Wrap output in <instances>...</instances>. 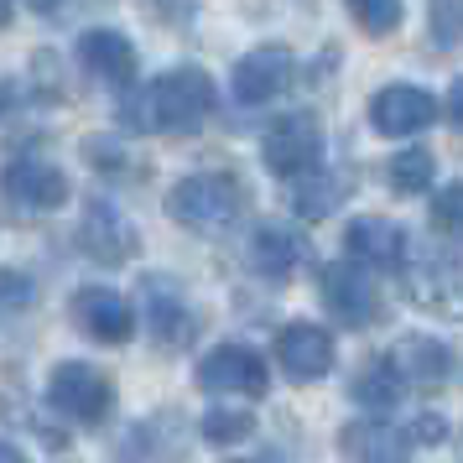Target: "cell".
Here are the masks:
<instances>
[{"label":"cell","instance_id":"ac0fdd59","mask_svg":"<svg viewBox=\"0 0 463 463\" xmlns=\"http://www.w3.org/2000/svg\"><path fill=\"white\" fill-rule=\"evenodd\" d=\"M338 448L349 463H406V438L391 432L385 421H349Z\"/></svg>","mask_w":463,"mask_h":463},{"label":"cell","instance_id":"9a60e30c","mask_svg":"<svg viewBox=\"0 0 463 463\" xmlns=\"http://www.w3.org/2000/svg\"><path fill=\"white\" fill-rule=\"evenodd\" d=\"M79 63H84L94 79H105V84H130V79H136V47H130L120 32L94 26V32L79 37Z\"/></svg>","mask_w":463,"mask_h":463},{"label":"cell","instance_id":"603a6c76","mask_svg":"<svg viewBox=\"0 0 463 463\" xmlns=\"http://www.w3.org/2000/svg\"><path fill=\"white\" fill-rule=\"evenodd\" d=\"M255 432V417L245 406H209L203 411V438L219 442V448H230V442H245Z\"/></svg>","mask_w":463,"mask_h":463},{"label":"cell","instance_id":"52a82bcc","mask_svg":"<svg viewBox=\"0 0 463 463\" xmlns=\"http://www.w3.org/2000/svg\"><path fill=\"white\" fill-rule=\"evenodd\" d=\"M292 52L287 47H255V52H245L240 63H234V99L240 105H271V99H281L287 94V84H292Z\"/></svg>","mask_w":463,"mask_h":463},{"label":"cell","instance_id":"30bf717a","mask_svg":"<svg viewBox=\"0 0 463 463\" xmlns=\"http://www.w3.org/2000/svg\"><path fill=\"white\" fill-rule=\"evenodd\" d=\"M73 323L99 344H126L136 334V307L115 287H84L73 292Z\"/></svg>","mask_w":463,"mask_h":463},{"label":"cell","instance_id":"e0dca14e","mask_svg":"<svg viewBox=\"0 0 463 463\" xmlns=\"http://www.w3.org/2000/svg\"><path fill=\"white\" fill-rule=\"evenodd\" d=\"M391 359H396V370H401L406 385H442V380L453 375L448 344H442V338H427V334L401 338L396 349H391Z\"/></svg>","mask_w":463,"mask_h":463},{"label":"cell","instance_id":"ffe728a7","mask_svg":"<svg viewBox=\"0 0 463 463\" xmlns=\"http://www.w3.org/2000/svg\"><path fill=\"white\" fill-rule=\"evenodd\" d=\"M146 313H151V334L162 338V344H177V338H188V307H183V297L177 287H167L162 276H146Z\"/></svg>","mask_w":463,"mask_h":463},{"label":"cell","instance_id":"3957f363","mask_svg":"<svg viewBox=\"0 0 463 463\" xmlns=\"http://www.w3.org/2000/svg\"><path fill=\"white\" fill-rule=\"evenodd\" d=\"M260 156H266V167L276 177H307V172L323 167V130H317L313 115H287V120H276L266 130V141H260Z\"/></svg>","mask_w":463,"mask_h":463},{"label":"cell","instance_id":"f1b7e54d","mask_svg":"<svg viewBox=\"0 0 463 463\" xmlns=\"http://www.w3.org/2000/svg\"><path fill=\"white\" fill-rule=\"evenodd\" d=\"M26 5H32V11H37V16H52V11H58V5H63V0H26Z\"/></svg>","mask_w":463,"mask_h":463},{"label":"cell","instance_id":"83f0119b","mask_svg":"<svg viewBox=\"0 0 463 463\" xmlns=\"http://www.w3.org/2000/svg\"><path fill=\"white\" fill-rule=\"evenodd\" d=\"M22 302H26V281L22 276H11V307H22Z\"/></svg>","mask_w":463,"mask_h":463},{"label":"cell","instance_id":"4fadbf2b","mask_svg":"<svg viewBox=\"0 0 463 463\" xmlns=\"http://www.w3.org/2000/svg\"><path fill=\"white\" fill-rule=\"evenodd\" d=\"M276 359L292 380H323L334 370V338L317 323H292V328L276 334Z\"/></svg>","mask_w":463,"mask_h":463},{"label":"cell","instance_id":"5bb4252c","mask_svg":"<svg viewBox=\"0 0 463 463\" xmlns=\"http://www.w3.org/2000/svg\"><path fill=\"white\" fill-rule=\"evenodd\" d=\"M307 260V240L292 230V224H260L250 234V266L266 281H292Z\"/></svg>","mask_w":463,"mask_h":463},{"label":"cell","instance_id":"d4e9b609","mask_svg":"<svg viewBox=\"0 0 463 463\" xmlns=\"http://www.w3.org/2000/svg\"><path fill=\"white\" fill-rule=\"evenodd\" d=\"M432 224H438L448 240H463V183H453V188H442L438 198H432Z\"/></svg>","mask_w":463,"mask_h":463},{"label":"cell","instance_id":"f546056e","mask_svg":"<svg viewBox=\"0 0 463 463\" xmlns=\"http://www.w3.org/2000/svg\"><path fill=\"white\" fill-rule=\"evenodd\" d=\"M0 463H26V458H22V448H11V442H5V448H0Z\"/></svg>","mask_w":463,"mask_h":463},{"label":"cell","instance_id":"6da1fadb","mask_svg":"<svg viewBox=\"0 0 463 463\" xmlns=\"http://www.w3.org/2000/svg\"><path fill=\"white\" fill-rule=\"evenodd\" d=\"M213 115V79L203 68H172L146 94L136 99V126L167 130V136H193Z\"/></svg>","mask_w":463,"mask_h":463},{"label":"cell","instance_id":"ba28073f","mask_svg":"<svg viewBox=\"0 0 463 463\" xmlns=\"http://www.w3.org/2000/svg\"><path fill=\"white\" fill-rule=\"evenodd\" d=\"M5 193H11L22 209L52 213L73 198V183H68L63 167H52L43 156H11V167H5Z\"/></svg>","mask_w":463,"mask_h":463},{"label":"cell","instance_id":"8992f818","mask_svg":"<svg viewBox=\"0 0 463 463\" xmlns=\"http://www.w3.org/2000/svg\"><path fill=\"white\" fill-rule=\"evenodd\" d=\"M323 302H328V313L344 323V328H370V323H380V313H385V302H380L375 281H370V271L364 266H328L323 271Z\"/></svg>","mask_w":463,"mask_h":463},{"label":"cell","instance_id":"d6986e66","mask_svg":"<svg viewBox=\"0 0 463 463\" xmlns=\"http://www.w3.org/2000/svg\"><path fill=\"white\" fill-rule=\"evenodd\" d=\"M344 198H349V183L334 177V172H323V167L292 183V209L302 213V219H323V213H334Z\"/></svg>","mask_w":463,"mask_h":463},{"label":"cell","instance_id":"484cf974","mask_svg":"<svg viewBox=\"0 0 463 463\" xmlns=\"http://www.w3.org/2000/svg\"><path fill=\"white\" fill-rule=\"evenodd\" d=\"M411 438L432 448V442H442V438H448V421H442L438 411H427V417H417V421H411Z\"/></svg>","mask_w":463,"mask_h":463},{"label":"cell","instance_id":"7c38bea8","mask_svg":"<svg viewBox=\"0 0 463 463\" xmlns=\"http://www.w3.org/2000/svg\"><path fill=\"white\" fill-rule=\"evenodd\" d=\"M79 245H84L94 260L120 266V260H136V255H141V234L130 230L126 219L109 209V203H89L84 224H79Z\"/></svg>","mask_w":463,"mask_h":463},{"label":"cell","instance_id":"8fae6325","mask_svg":"<svg viewBox=\"0 0 463 463\" xmlns=\"http://www.w3.org/2000/svg\"><path fill=\"white\" fill-rule=\"evenodd\" d=\"M344 250H349V260H359V266L396 271L401 260H406V230H401L396 219L370 213V219H354V224L344 230Z\"/></svg>","mask_w":463,"mask_h":463},{"label":"cell","instance_id":"44dd1931","mask_svg":"<svg viewBox=\"0 0 463 463\" xmlns=\"http://www.w3.org/2000/svg\"><path fill=\"white\" fill-rule=\"evenodd\" d=\"M401 391H406V380H401L396 359H370V364H359V375H354V401L359 406L385 411V406L401 401Z\"/></svg>","mask_w":463,"mask_h":463},{"label":"cell","instance_id":"277c9868","mask_svg":"<svg viewBox=\"0 0 463 463\" xmlns=\"http://www.w3.org/2000/svg\"><path fill=\"white\" fill-rule=\"evenodd\" d=\"M47 396L73 421H105L109 406H115V385H109L105 370H94L84 359H63L52 370V380H47Z\"/></svg>","mask_w":463,"mask_h":463},{"label":"cell","instance_id":"7402d4cb","mask_svg":"<svg viewBox=\"0 0 463 463\" xmlns=\"http://www.w3.org/2000/svg\"><path fill=\"white\" fill-rule=\"evenodd\" d=\"M432 172H438V162H432V151L411 146V151H401L396 162L385 167V177H391V188H396L401 198H417V193H427V188H432Z\"/></svg>","mask_w":463,"mask_h":463},{"label":"cell","instance_id":"2e32d148","mask_svg":"<svg viewBox=\"0 0 463 463\" xmlns=\"http://www.w3.org/2000/svg\"><path fill=\"white\" fill-rule=\"evenodd\" d=\"M411 297H417L421 307H432L442 317H463V271L453 260H438V255H427L417 271H411Z\"/></svg>","mask_w":463,"mask_h":463},{"label":"cell","instance_id":"9c48e42d","mask_svg":"<svg viewBox=\"0 0 463 463\" xmlns=\"http://www.w3.org/2000/svg\"><path fill=\"white\" fill-rule=\"evenodd\" d=\"M438 120V99L421 84H391L370 99V126L380 136H417Z\"/></svg>","mask_w":463,"mask_h":463},{"label":"cell","instance_id":"4316f807","mask_svg":"<svg viewBox=\"0 0 463 463\" xmlns=\"http://www.w3.org/2000/svg\"><path fill=\"white\" fill-rule=\"evenodd\" d=\"M448 120L463 130V79H453V89H448Z\"/></svg>","mask_w":463,"mask_h":463},{"label":"cell","instance_id":"7a4b0ae2","mask_svg":"<svg viewBox=\"0 0 463 463\" xmlns=\"http://www.w3.org/2000/svg\"><path fill=\"white\" fill-rule=\"evenodd\" d=\"M167 213L183 230L219 234L245 213V188L234 183L230 172H193V177H183V183L167 193Z\"/></svg>","mask_w":463,"mask_h":463},{"label":"cell","instance_id":"5b68a950","mask_svg":"<svg viewBox=\"0 0 463 463\" xmlns=\"http://www.w3.org/2000/svg\"><path fill=\"white\" fill-rule=\"evenodd\" d=\"M198 385L203 391H219V396H245L260 401L271 391V375H266V359L255 349H240V344H219L198 359Z\"/></svg>","mask_w":463,"mask_h":463},{"label":"cell","instance_id":"cb8c5ba5","mask_svg":"<svg viewBox=\"0 0 463 463\" xmlns=\"http://www.w3.org/2000/svg\"><path fill=\"white\" fill-rule=\"evenodd\" d=\"M344 5H349V16L359 22L364 37H391L401 26V16H406L401 0H344Z\"/></svg>","mask_w":463,"mask_h":463}]
</instances>
